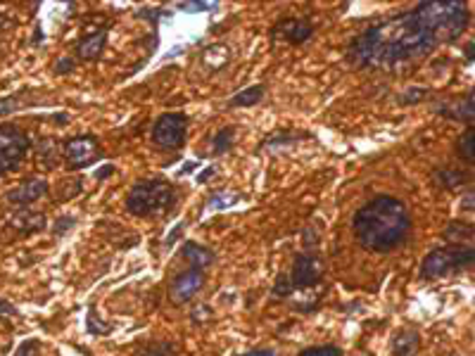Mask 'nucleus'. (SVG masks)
<instances>
[{"instance_id":"1","label":"nucleus","mask_w":475,"mask_h":356,"mask_svg":"<svg viewBox=\"0 0 475 356\" xmlns=\"http://www.w3.org/2000/svg\"><path fill=\"white\" fill-rule=\"evenodd\" d=\"M468 8L459 0L419 3L414 10L378 22L349 45L347 60L363 69H390L431 55L438 45L452 43L468 27Z\"/></svg>"},{"instance_id":"2","label":"nucleus","mask_w":475,"mask_h":356,"mask_svg":"<svg viewBox=\"0 0 475 356\" xmlns=\"http://www.w3.org/2000/svg\"><path fill=\"white\" fill-rule=\"evenodd\" d=\"M354 233L356 240L368 252H385L397 250L409 240L411 233V214L407 204L397 197L378 195L368 200L359 211L354 214Z\"/></svg>"},{"instance_id":"3","label":"nucleus","mask_w":475,"mask_h":356,"mask_svg":"<svg viewBox=\"0 0 475 356\" xmlns=\"http://www.w3.org/2000/svg\"><path fill=\"white\" fill-rule=\"evenodd\" d=\"M176 204V190L169 180L150 178L138 180L126 197V209L133 216H152V214H164Z\"/></svg>"},{"instance_id":"4","label":"nucleus","mask_w":475,"mask_h":356,"mask_svg":"<svg viewBox=\"0 0 475 356\" xmlns=\"http://www.w3.org/2000/svg\"><path fill=\"white\" fill-rule=\"evenodd\" d=\"M475 252L471 245H459V247H440L433 250L431 254L423 259L421 264V278L423 281H435L452 271H461L466 266H473Z\"/></svg>"},{"instance_id":"5","label":"nucleus","mask_w":475,"mask_h":356,"mask_svg":"<svg viewBox=\"0 0 475 356\" xmlns=\"http://www.w3.org/2000/svg\"><path fill=\"white\" fill-rule=\"evenodd\" d=\"M29 135L15 124H0V176L15 171L29 152Z\"/></svg>"},{"instance_id":"6","label":"nucleus","mask_w":475,"mask_h":356,"mask_svg":"<svg viewBox=\"0 0 475 356\" xmlns=\"http://www.w3.org/2000/svg\"><path fill=\"white\" fill-rule=\"evenodd\" d=\"M188 133V116L184 112H169L162 114L157 121L152 124V142L162 150H176L186 142Z\"/></svg>"},{"instance_id":"7","label":"nucleus","mask_w":475,"mask_h":356,"mask_svg":"<svg viewBox=\"0 0 475 356\" xmlns=\"http://www.w3.org/2000/svg\"><path fill=\"white\" fill-rule=\"evenodd\" d=\"M97 157H100V142L95 135H74L64 142V161L71 171L90 166Z\"/></svg>"},{"instance_id":"8","label":"nucleus","mask_w":475,"mask_h":356,"mask_svg":"<svg viewBox=\"0 0 475 356\" xmlns=\"http://www.w3.org/2000/svg\"><path fill=\"white\" fill-rule=\"evenodd\" d=\"M323 274H326V269H323V262L316 254H299L290 271L292 290L314 288V285L321 283Z\"/></svg>"},{"instance_id":"9","label":"nucleus","mask_w":475,"mask_h":356,"mask_svg":"<svg viewBox=\"0 0 475 356\" xmlns=\"http://www.w3.org/2000/svg\"><path fill=\"white\" fill-rule=\"evenodd\" d=\"M205 288V274L198 269H191L186 274L176 276L169 285V302L172 304H188L200 290Z\"/></svg>"},{"instance_id":"10","label":"nucleus","mask_w":475,"mask_h":356,"mask_svg":"<svg viewBox=\"0 0 475 356\" xmlns=\"http://www.w3.org/2000/svg\"><path fill=\"white\" fill-rule=\"evenodd\" d=\"M311 34H314V27L307 19H283L278 27L271 29V38H283V41L295 45L309 41Z\"/></svg>"},{"instance_id":"11","label":"nucleus","mask_w":475,"mask_h":356,"mask_svg":"<svg viewBox=\"0 0 475 356\" xmlns=\"http://www.w3.org/2000/svg\"><path fill=\"white\" fill-rule=\"evenodd\" d=\"M48 190H50L48 180L31 178V180H27V183H24V185H19V188H15V190H10V192H8V200H10L12 204L29 207V204H34V202H38V200H41V197L48 195Z\"/></svg>"},{"instance_id":"12","label":"nucleus","mask_w":475,"mask_h":356,"mask_svg":"<svg viewBox=\"0 0 475 356\" xmlns=\"http://www.w3.org/2000/svg\"><path fill=\"white\" fill-rule=\"evenodd\" d=\"M440 114H445L447 119H457V121H464L471 128L473 119H475V112H473V93L466 95V98H459L457 102H452V105H442L438 107Z\"/></svg>"},{"instance_id":"13","label":"nucleus","mask_w":475,"mask_h":356,"mask_svg":"<svg viewBox=\"0 0 475 356\" xmlns=\"http://www.w3.org/2000/svg\"><path fill=\"white\" fill-rule=\"evenodd\" d=\"M107 45V31H95V34L86 36L83 41L76 45V55L81 57V60H97V57L102 55V50H105Z\"/></svg>"},{"instance_id":"14","label":"nucleus","mask_w":475,"mask_h":356,"mask_svg":"<svg viewBox=\"0 0 475 356\" xmlns=\"http://www.w3.org/2000/svg\"><path fill=\"white\" fill-rule=\"evenodd\" d=\"M421 347V335L416 330H399L392 338V354L395 356H414Z\"/></svg>"},{"instance_id":"15","label":"nucleus","mask_w":475,"mask_h":356,"mask_svg":"<svg viewBox=\"0 0 475 356\" xmlns=\"http://www.w3.org/2000/svg\"><path fill=\"white\" fill-rule=\"evenodd\" d=\"M181 254H184L188 262L193 264V269H198V271H203L214 264L212 250H207L205 245H198V243H186L184 247H181Z\"/></svg>"},{"instance_id":"16","label":"nucleus","mask_w":475,"mask_h":356,"mask_svg":"<svg viewBox=\"0 0 475 356\" xmlns=\"http://www.w3.org/2000/svg\"><path fill=\"white\" fill-rule=\"evenodd\" d=\"M264 93H266V86H262V83H259V86H250V88L240 90L236 98L231 100V107H252V105H257V102H262Z\"/></svg>"},{"instance_id":"17","label":"nucleus","mask_w":475,"mask_h":356,"mask_svg":"<svg viewBox=\"0 0 475 356\" xmlns=\"http://www.w3.org/2000/svg\"><path fill=\"white\" fill-rule=\"evenodd\" d=\"M203 60H205L207 67H212V69H221V67H226V64H229V60H231L229 45H224V43L212 45V48L205 53Z\"/></svg>"},{"instance_id":"18","label":"nucleus","mask_w":475,"mask_h":356,"mask_svg":"<svg viewBox=\"0 0 475 356\" xmlns=\"http://www.w3.org/2000/svg\"><path fill=\"white\" fill-rule=\"evenodd\" d=\"M15 226L24 233H36L45 226V219L36 211H19L15 216Z\"/></svg>"},{"instance_id":"19","label":"nucleus","mask_w":475,"mask_h":356,"mask_svg":"<svg viewBox=\"0 0 475 356\" xmlns=\"http://www.w3.org/2000/svg\"><path fill=\"white\" fill-rule=\"evenodd\" d=\"M473 128H466L464 133L459 135V140H457V154L461 159L466 161V164H473L475 161V152H473Z\"/></svg>"},{"instance_id":"20","label":"nucleus","mask_w":475,"mask_h":356,"mask_svg":"<svg viewBox=\"0 0 475 356\" xmlns=\"http://www.w3.org/2000/svg\"><path fill=\"white\" fill-rule=\"evenodd\" d=\"M445 238L447 240H459V243L473 240V226L464 221H452L445 228Z\"/></svg>"},{"instance_id":"21","label":"nucleus","mask_w":475,"mask_h":356,"mask_svg":"<svg viewBox=\"0 0 475 356\" xmlns=\"http://www.w3.org/2000/svg\"><path fill=\"white\" fill-rule=\"evenodd\" d=\"M233 133H236V128L233 126H226L221 128V131L214 135V154H224L231 150L233 145Z\"/></svg>"},{"instance_id":"22","label":"nucleus","mask_w":475,"mask_h":356,"mask_svg":"<svg viewBox=\"0 0 475 356\" xmlns=\"http://www.w3.org/2000/svg\"><path fill=\"white\" fill-rule=\"evenodd\" d=\"M240 200V195H236V192H219V195H214L210 202H207V209H229V207H233Z\"/></svg>"},{"instance_id":"23","label":"nucleus","mask_w":475,"mask_h":356,"mask_svg":"<svg viewBox=\"0 0 475 356\" xmlns=\"http://www.w3.org/2000/svg\"><path fill=\"white\" fill-rule=\"evenodd\" d=\"M174 347L169 342H150L145 345V349L140 352V356H174Z\"/></svg>"},{"instance_id":"24","label":"nucleus","mask_w":475,"mask_h":356,"mask_svg":"<svg viewBox=\"0 0 475 356\" xmlns=\"http://www.w3.org/2000/svg\"><path fill=\"white\" fill-rule=\"evenodd\" d=\"M299 356H342V349L337 345H318V347L302 349Z\"/></svg>"},{"instance_id":"25","label":"nucleus","mask_w":475,"mask_h":356,"mask_svg":"<svg viewBox=\"0 0 475 356\" xmlns=\"http://www.w3.org/2000/svg\"><path fill=\"white\" fill-rule=\"evenodd\" d=\"M273 297H281V300H285V297L292 295V283H290V276L288 274H281L276 278V283H273Z\"/></svg>"},{"instance_id":"26","label":"nucleus","mask_w":475,"mask_h":356,"mask_svg":"<svg viewBox=\"0 0 475 356\" xmlns=\"http://www.w3.org/2000/svg\"><path fill=\"white\" fill-rule=\"evenodd\" d=\"M438 178L442 180V185L447 188H457L466 180L464 171H454V169H447V171H438Z\"/></svg>"},{"instance_id":"27","label":"nucleus","mask_w":475,"mask_h":356,"mask_svg":"<svg viewBox=\"0 0 475 356\" xmlns=\"http://www.w3.org/2000/svg\"><path fill=\"white\" fill-rule=\"evenodd\" d=\"M423 98H428V88H409L399 102L402 105H419Z\"/></svg>"},{"instance_id":"28","label":"nucleus","mask_w":475,"mask_h":356,"mask_svg":"<svg viewBox=\"0 0 475 356\" xmlns=\"http://www.w3.org/2000/svg\"><path fill=\"white\" fill-rule=\"evenodd\" d=\"M15 356H41V345H38L36 340H24L15 352Z\"/></svg>"},{"instance_id":"29","label":"nucleus","mask_w":475,"mask_h":356,"mask_svg":"<svg viewBox=\"0 0 475 356\" xmlns=\"http://www.w3.org/2000/svg\"><path fill=\"white\" fill-rule=\"evenodd\" d=\"M74 69H76V62L71 60V57H60V60L55 62V74H71Z\"/></svg>"},{"instance_id":"30","label":"nucleus","mask_w":475,"mask_h":356,"mask_svg":"<svg viewBox=\"0 0 475 356\" xmlns=\"http://www.w3.org/2000/svg\"><path fill=\"white\" fill-rule=\"evenodd\" d=\"M318 243V233L316 228H307L304 231V247H311V245Z\"/></svg>"},{"instance_id":"31","label":"nucleus","mask_w":475,"mask_h":356,"mask_svg":"<svg viewBox=\"0 0 475 356\" xmlns=\"http://www.w3.org/2000/svg\"><path fill=\"white\" fill-rule=\"evenodd\" d=\"M71 226H74V219H64L62 216L60 221L55 223V233H57V235H62V233H67L64 228H71Z\"/></svg>"},{"instance_id":"32","label":"nucleus","mask_w":475,"mask_h":356,"mask_svg":"<svg viewBox=\"0 0 475 356\" xmlns=\"http://www.w3.org/2000/svg\"><path fill=\"white\" fill-rule=\"evenodd\" d=\"M12 109H17V100H0V114H8Z\"/></svg>"},{"instance_id":"33","label":"nucleus","mask_w":475,"mask_h":356,"mask_svg":"<svg viewBox=\"0 0 475 356\" xmlns=\"http://www.w3.org/2000/svg\"><path fill=\"white\" fill-rule=\"evenodd\" d=\"M473 57H475V41H468V45H466V60L473 62Z\"/></svg>"},{"instance_id":"34","label":"nucleus","mask_w":475,"mask_h":356,"mask_svg":"<svg viewBox=\"0 0 475 356\" xmlns=\"http://www.w3.org/2000/svg\"><path fill=\"white\" fill-rule=\"evenodd\" d=\"M245 356H276V352H271V349H255V352H250Z\"/></svg>"},{"instance_id":"35","label":"nucleus","mask_w":475,"mask_h":356,"mask_svg":"<svg viewBox=\"0 0 475 356\" xmlns=\"http://www.w3.org/2000/svg\"><path fill=\"white\" fill-rule=\"evenodd\" d=\"M0 312H3V314H17V309L12 307V304H8V302L0 300Z\"/></svg>"},{"instance_id":"36","label":"nucleus","mask_w":475,"mask_h":356,"mask_svg":"<svg viewBox=\"0 0 475 356\" xmlns=\"http://www.w3.org/2000/svg\"><path fill=\"white\" fill-rule=\"evenodd\" d=\"M112 171H114V166H112V164L102 166V169L97 171V178H107V176H109V173H112Z\"/></svg>"}]
</instances>
